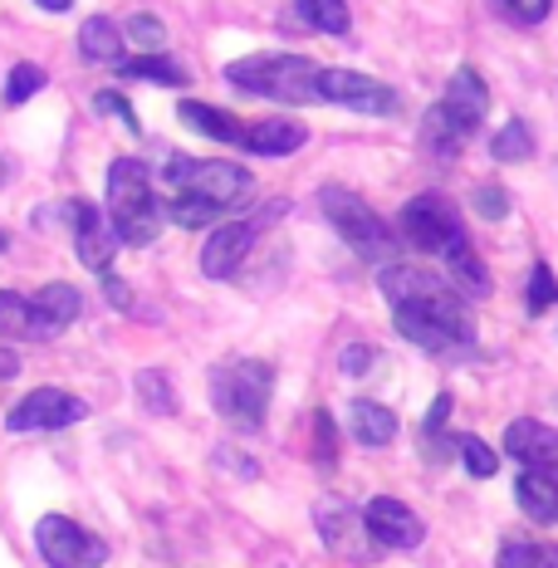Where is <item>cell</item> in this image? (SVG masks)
<instances>
[{
    "label": "cell",
    "instance_id": "obj_1",
    "mask_svg": "<svg viewBox=\"0 0 558 568\" xmlns=\"http://www.w3.org/2000/svg\"><path fill=\"white\" fill-rule=\"evenodd\" d=\"M383 294L397 318V334L407 343H417L426 353H442V358H460L475 348V324L470 310L446 275L422 265H387L383 270Z\"/></svg>",
    "mask_w": 558,
    "mask_h": 568
},
{
    "label": "cell",
    "instance_id": "obj_2",
    "mask_svg": "<svg viewBox=\"0 0 558 568\" xmlns=\"http://www.w3.org/2000/svg\"><path fill=\"white\" fill-rule=\"evenodd\" d=\"M109 221L123 245H152L168 221V206L152 192V172L138 158H118L109 168Z\"/></svg>",
    "mask_w": 558,
    "mask_h": 568
},
{
    "label": "cell",
    "instance_id": "obj_3",
    "mask_svg": "<svg viewBox=\"0 0 558 568\" xmlns=\"http://www.w3.org/2000/svg\"><path fill=\"white\" fill-rule=\"evenodd\" d=\"M211 407L221 412L235 432H260L270 412V393H275V368L260 358H235L211 368Z\"/></svg>",
    "mask_w": 558,
    "mask_h": 568
},
{
    "label": "cell",
    "instance_id": "obj_4",
    "mask_svg": "<svg viewBox=\"0 0 558 568\" xmlns=\"http://www.w3.org/2000/svg\"><path fill=\"white\" fill-rule=\"evenodd\" d=\"M225 79L245 93L275 103H324L318 99V64L304 54H251L225 64Z\"/></svg>",
    "mask_w": 558,
    "mask_h": 568
},
{
    "label": "cell",
    "instance_id": "obj_5",
    "mask_svg": "<svg viewBox=\"0 0 558 568\" xmlns=\"http://www.w3.org/2000/svg\"><path fill=\"white\" fill-rule=\"evenodd\" d=\"M318 206H324L328 226H334L363 260H387L392 255L387 221L377 216V211L367 206L358 192H348V186H324V192H318Z\"/></svg>",
    "mask_w": 558,
    "mask_h": 568
},
{
    "label": "cell",
    "instance_id": "obj_6",
    "mask_svg": "<svg viewBox=\"0 0 558 568\" xmlns=\"http://www.w3.org/2000/svg\"><path fill=\"white\" fill-rule=\"evenodd\" d=\"M168 186L176 196H201L211 206L231 211L235 201L251 192V172L235 168V162H196V158H172L168 162Z\"/></svg>",
    "mask_w": 558,
    "mask_h": 568
},
{
    "label": "cell",
    "instance_id": "obj_7",
    "mask_svg": "<svg viewBox=\"0 0 558 568\" xmlns=\"http://www.w3.org/2000/svg\"><path fill=\"white\" fill-rule=\"evenodd\" d=\"M397 226H402V241L417 245L422 255H446L450 245L466 241V226H460L456 206L442 196H412L407 206H402Z\"/></svg>",
    "mask_w": 558,
    "mask_h": 568
},
{
    "label": "cell",
    "instance_id": "obj_8",
    "mask_svg": "<svg viewBox=\"0 0 558 568\" xmlns=\"http://www.w3.org/2000/svg\"><path fill=\"white\" fill-rule=\"evenodd\" d=\"M34 549L50 568H103L109 559V544L64 515H44L34 525Z\"/></svg>",
    "mask_w": 558,
    "mask_h": 568
},
{
    "label": "cell",
    "instance_id": "obj_9",
    "mask_svg": "<svg viewBox=\"0 0 558 568\" xmlns=\"http://www.w3.org/2000/svg\"><path fill=\"white\" fill-rule=\"evenodd\" d=\"M89 402H79L74 393H59V387H34L30 397H20L10 407L6 426L10 432H64V426L84 422Z\"/></svg>",
    "mask_w": 558,
    "mask_h": 568
},
{
    "label": "cell",
    "instance_id": "obj_10",
    "mask_svg": "<svg viewBox=\"0 0 558 568\" xmlns=\"http://www.w3.org/2000/svg\"><path fill=\"white\" fill-rule=\"evenodd\" d=\"M318 99L343 103L353 113H392L397 109V89L373 74H353V69H318Z\"/></svg>",
    "mask_w": 558,
    "mask_h": 568
},
{
    "label": "cell",
    "instance_id": "obj_11",
    "mask_svg": "<svg viewBox=\"0 0 558 568\" xmlns=\"http://www.w3.org/2000/svg\"><path fill=\"white\" fill-rule=\"evenodd\" d=\"M363 529L377 549H417L426 539L422 515L407 500H392V495H377V500L363 505Z\"/></svg>",
    "mask_w": 558,
    "mask_h": 568
},
{
    "label": "cell",
    "instance_id": "obj_12",
    "mask_svg": "<svg viewBox=\"0 0 558 568\" xmlns=\"http://www.w3.org/2000/svg\"><path fill=\"white\" fill-rule=\"evenodd\" d=\"M64 221H69V231H74V251L79 260H84L89 270H109L113 265V251H118V231H113V221L103 216L93 201L84 196H74V201H64Z\"/></svg>",
    "mask_w": 558,
    "mask_h": 568
},
{
    "label": "cell",
    "instance_id": "obj_13",
    "mask_svg": "<svg viewBox=\"0 0 558 568\" xmlns=\"http://www.w3.org/2000/svg\"><path fill=\"white\" fill-rule=\"evenodd\" d=\"M314 519H318V535H324V544L334 554H343V559H353V564H373L363 510H353V505H343V500H318Z\"/></svg>",
    "mask_w": 558,
    "mask_h": 568
},
{
    "label": "cell",
    "instance_id": "obj_14",
    "mask_svg": "<svg viewBox=\"0 0 558 568\" xmlns=\"http://www.w3.org/2000/svg\"><path fill=\"white\" fill-rule=\"evenodd\" d=\"M255 231H260V221H225V226L211 231V241L201 245V275L231 280L245 265V255H251Z\"/></svg>",
    "mask_w": 558,
    "mask_h": 568
},
{
    "label": "cell",
    "instance_id": "obj_15",
    "mask_svg": "<svg viewBox=\"0 0 558 568\" xmlns=\"http://www.w3.org/2000/svg\"><path fill=\"white\" fill-rule=\"evenodd\" d=\"M79 310H84V300H79L74 284H64V280L44 284L30 300V338H59L79 318Z\"/></svg>",
    "mask_w": 558,
    "mask_h": 568
},
{
    "label": "cell",
    "instance_id": "obj_16",
    "mask_svg": "<svg viewBox=\"0 0 558 568\" xmlns=\"http://www.w3.org/2000/svg\"><path fill=\"white\" fill-rule=\"evenodd\" d=\"M505 452L519 460V466L534 470H554L558 466V426L539 422V417H519L505 426Z\"/></svg>",
    "mask_w": 558,
    "mask_h": 568
},
{
    "label": "cell",
    "instance_id": "obj_17",
    "mask_svg": "<svg viewBox=\"0 0 558 568\" xmlns=\"http://www.w3.org/2000/svg\"><path fill=\"white\" fill-rule=\"evenodd\" d=\"M442 109L456 118L466 133H480V123H485V113H490V93H485V79L475 74L470 64H460L456 74H450V84H446V99H442Z\"/></svg>",
    "mask_w": 558,
    "mask_h": 568
},
{
    "label": "cell",
    "instance_id": "obj_18",
    "mask_svg": "<svg viewBox=\"0 0 558 568\" xmlns=\"http://www.w3.org/2000/svg\"><path fill=\"white\" fill-rule=\"evenodd\" d=\"M308 142V128L290 123V118H265V123H245L241 148L255 152V158H290Z\"/></svg>",
    "mask_w": 558,
    "mask_h": 568
},
{
    "label": "cell",
    "instance_id": "obj_19",
    "mask_svg": "<svg viewBox=\"0 0 558 568\" xmlns=\"http://www.w3.org/2000/svg\"><path fill=\"white\" fill-rule=\"evenodd\" d=\"M515 500H519V510H525V519H534V525H554L558 519V476L554 470L525 466L515 480Z\"/></svg>",
    "mask_w": 558,
    "mask_h": 568
},
{
    "label": "cell",
    "instance_id": "obj_20",
    "mask_svg": "<svg viewBox=\"0 0 558 568\" xmlns=\"http://www.w3.org/2000/svg\"><path fill=\"white\" fill-rule=\"evenodd\" d=\"M176 118H182L192 133L201 138H216V142H235L241 148V138H245V123L241 118H231L225 109H211V103H196V99H186L182 109H176Z\"/></svg>",
    "mask_w": 558,
    "mask_h": 568
},
{
    "label": "cell",
    "instance_id": "obj_21",
    "mask_svg": "<svg viewBox=\"0 0 558 568\" xmlns=\"http://www.w3.org/2000/svg\"><path fill=\"white\" fill-rule=\"evenodd\" d=\"M348 426L363 446H387L397 442V412H387L383 402H348Z\"/></svg>",
    "mask_w": 558,
    "mask_h": 568
},
{
    "label": "cell",
    "instance_id": "obj_22",
    "mask_svg": "<svg viewBox=\"0 0 558 568\" xmlns=\"http://www.w3.org/2000/svg\"><path fill=\"white\" fill-rule=\"evenodd\" d=\"M442 260H446V280H450V284H460V290H466L470 300H485V294H490V270L480 265V255H475L470 235H466L460 245H450Z\"/></svg>",
    "mask_w": 558,
    "mask_h": 568
},
{
    "label": "cell",
    "instance_id": "obj_23",
    "mask_svg": "<svg viewBox=\"0 0 558 568\" xmlns=\"http://www.w3.org/2000/svg\"><path fill=\"white\" fill-rule=\"evenodd\" d=\"M79 50H84L89 64H118L123 59V30L109 16H89L79 26Z\"/></svg>",
    "mask_w": 558,
    "mask_h": 568
},
{
    "label": "cell",
    "instance_id": "obj_24",
    "mask_svg": "<svg viewBox=\"0 0 558 568\" xmlns=\"http://www.w3.org/2000/svg\"><path fill=\"white\" fill-rule=\"evenodd\" d=\"M470 138L475 133H466V128H460L456 118L442 109V103H432V109H426V118H422V142L436 152V158H460V148H466Z\"/></svg>",
    "mask_w": 558,
    "mask_h": 568
},
{
    "label": "cell",
    "instance_id": "obj_25",
    "mask_svg": "<svg viewBox=\"0 0 558 568\" xmlns=\"http://www.w3.org/2000/svg\"><path fill=\"white\" fill-rule=\"evenodd\" d=\"M118 74H123V79H152V84H168V89L186 84V69L176 64V59H168L162 50L138 54V59H118Z\"/></svg>",
    "mask_w": 558,
    "mask_h": 568
},
{
    "label": "cell",
    "instance_id": "obj_26",
    "mask_svg": "<svg viewBox=\"0 0 558 568\" xmlns=\"http://www.w3.org/2000/svg\"><path fill=\"white\" fill-rule=\"evenodd\" d=\"M300 20L308 30H324V34H348L353 16H348V0H294Z\"/></svg>",
    "mask_w": 558,
    "mask_h": 568
},
{
    "label": "cell",
    "instance_id": "obj_27",
    "mask_svg": "<svg viewBox=\"0 0 558 568\" xmlns=\"http://www.w3.org/2000/svg\"><path fill=\"white\" fill-rule=\"evenodd\" d=\"M133 387H138V397H142V407H148V412H158V417H172V412H176V387L168 383V373L142 368L133 377Z\"/></svg>",
    "mask_w": 558,
    "mask_h": 568
},
{
    "label": "cell",
    "instance_id": "obj_28",
    "mask_svg": "<svg viewBox=\"0 0 558 568\" xmlns=\"http://www.w3.org/2000/svg\"><path fill=\"white\" fill-rule=\"evenodd\" d=\"M490 158L495 162H525V158H534V133H529V123H505L500 133L490 138Z\"/></svg>",
    "mask_w": 558,
    "mask_h": 568
},
{
    "label": "cell",
    "instance_id": "obj_29",
    "mask_svg": "<svg viewBox=\"0 0 558 568\" xmlns=\"http://www.w3.org/2000/svg\"><path fill=\"white\" fill-rule=\"evenodd\" d=\"M0 338H30V300L16 290H0Z\"/></svg>",
    "mask_w": 558,
    "mask_h": 568
},
{
    "label": "cell",
    "instance_id": "obj_30",
    "mask_svg": "<svg viewBox=\"0 0 558 568\" xmlns=\"http://www.w3.org/2000/svg\"><path fill=\"white\" fill-rule=\"evenodd\" d=\"M495 568H549V549L534 539H505Z\"/></svg>",
    "mask_w": 558,
    "mask_h": 568
},
{
    "label": "cell",
    "instance_id": "obj_31",
    "mask_svg": "<svg viewBox=\"0 0 558 568\" xmlns=\"http://www.w3.org/2000/svg\"><path fill=\"white\" fill-rule=\"evenodd\" d=\"M456 446H460V460H466V470L475 480H490L495 470H500V452H490L480 436H456Z\"/></svg>",
    "mask_w": 558,
    "mask_h": 568
},
{
    "label": "cell",
    "instance_id": "obj_32",
    "mask_svg": "<svg viewBox=\"0 0 558 568\" xmlns=\"http://www.w3.org/2000/svg\"><path fill=\"white\" fill-rule=\"evenodd\" d=\"M44 84H50V74H44L40 64H16L6 79V103H30Z\"/></svg>",
    "mask_w": 558,
    "mask_h": 568
},
{
    "label": "cell",
    "instance_id": "obj_33",
    "mask_svg": "<svg viewBox=\"0 0 558 568\" xmlns=\"http://www.w3.org/2000/svg\"><path fill=\"white\" fill-rule=\"evenodd\" d=\"M168 216L176 221V226H206V221H216L221 216V206H211V201H201V196H172V206H168Z\"/></svg>",
    "mask_w": 558,
    "mask_h": 568
},
{
    "label": "cell",
    "instance_id": "obj_34",
    "mask_svg": "<svg viewBox=\"0 0 558 568\" xmlns=\"http://www.w3.org/2000/svg\"><path fill=\"white\" fill-rule=\"evenodd\" d=\"M525 304H529V314H544L549 304H558V280H554V270L544 265H534V275H529V294H525Z\"/></svg>",
    "mask_w": 558,
    "mask_h": 568
},
{
    "label": "cell",
    "instance_id": "obj_35",
    "mask_svg": "<svg viewBox=\"0 0 558 568\" xmlns=\"http://www.w3.org/2000/svg\"><path fill=\"white\" fill-rule=\"evenodd\" d=\"M128 34H133V44H142V50H162V40H168V30H162V20L152 16H133L128 20Z\"/></svg>",
    "mask_w": 558,
    "mask_h": 568
},
{
    "label": "cell",
    "instance_id": "obj_36",
    "mask_svg": "<svg viewBox=\"0 0 558 568\" xmlns=\"http://www.w3.org/2000/svg\"><path fill=\"white\" fill-rule=\"evenodd\" d=\"M475 211H480L485 221H505L509 216V192L505 186H480V192H475Z\"/></svg>",
    "mask_w": 558,
    "mask_h": 568
},
{
    "label": "cell",
    "instance_id": "obj_37",
    "mask_svg": "<svg viewBox=\"0 0 558 568\" xmlns=\"http://www.w3.org/2000/svg\"><path fill=\"white\" fill-rule=\"evenodd\" d=\"M450 422V393H442L432 402V412H426L422 422V436H426V452H436V436H442V426Z\"/></svg>",
    "mask_w": 558,
    "mask_h": 568
},
{
    "label": "cell",
    "instance_id": "obj_38",
    "mask_svg": "<svg viewBox=\"0 0 558 568\" xmlns=\"http://www.w3.org/2000/svg\"><path fill=\"white\" fill-rule=\"evenodd\" d=\"M509 10V20H519V26H539L544 16L554 10V0H500Z\"/></svg>",
    "mask_w": 558,
    "mask_h": 568
},
{
    "label": "cell",
    "instance_id": "obj_39",
    "mask_svg": "<svg viewBox=\"0 0 558 568\" xmlns=\"http://www.w3.org/2000/svg\"><path fill=\"white\" fill-rule=\"evenodd\" d=\"M93 109H99V113H118L128 128H133V133H142V128H138V113H133V103H128L123 93H99V99H93Z\"/></svg>",
    "mask_w": 558,
    "mask_h": 568
},
{
    "label": "cell",
    "instance_id": "obj_40",
    "mask_svg": "<svg viewBox=\"0 0 558 568\" xmlns=\"http://www.w3.org/2000/svg\"><path fill=\"white\" fill-rule=\"evenodd\" d=\"M314 456L334 460V417L328 412H314Z\"/></svg>",
    "mask_w": 558,
    "mask_h": 568
},
{
    "label": "cell",
    "instance_id": "obj_41",
    "mask_svg": "<svg viewBox=\"0 0 558 568\" xmlns=\"http://www.w3.org/2000/svg\"><path fill=\"white\" fill-rule=\"evenodd\" d=\"M373 363H377V348H363V343H353V348L343 353V373H353V377L367 373Z\"/></svg>",
    "mask_w": 558,
    "mask_h": 568
},
{
    "label": "cell",
    "instance_id": "obj_42",
    "mask_svg": "<svg viewBox=\"0 0 558 568\" xmlns=\"http://www.w3.org/2000/svg\"><path fill=\"white\" fill-rule=\"evenodd\" d=\"M103 294H109V304H118V310H133V294H128V284L118 275H103Z\"/></svg>",
    "mask_w": 558,
    "mask_h": 568
},
{
    "label": "cell",
    "instance_id": "obj_43",
    "mask_svg": "<svg viewBox=\"0 0 558 568\" xmlns=\"http://www.w3.org/2000/svg\"><path fill=\"white\" fill-rule=\"evenodd\" d=\"M16 373H20V358H16L10 348H0V383H10Z\"/></svg>",
    "mask_w": 558,
    "mask_h": 568
},
{
    "label": "cell",
    "instance_id": "obj_44",
    "mask_svg": "<svg viewBox=\"0 0 558 568\" xmlns=\"http://www.w3.org/2000/svg\"><path fill=\"white\" fill-rule=\"evenodd\" d=\"M549 568H558V549H549Z\"/></svg>",
    "mask_w": 558,
    "mask_h": 568
},
{
    "label": "cell",
    "instance_id": "obj_45",
    "mask_svg": "<svg viewBox=\"0 0 558 568\" xmlns=\"http://www.w3.org/2000/svg\"><path fill=\"white\" fill-rule=\"evenodd\" d=\"M6 245H10V235H6V231H0V251H6Z\"/></svg>",
    "mask_w": 558,
    "mask_h": 568
},
{
    "label": "cell",
    "instance_id": "obj_46",
    "mask_svg": "<svg viewBox=\"0 0 558 568\" xmlns=\"http://www.w3.org/2000/svg\"><path fill=\"white\" fill-rule=\"evenodd\" d=\"M0 186H6V162H0Z\"/></svg>",
    "mask_w": 558,
    "mask_h": 568
}]
</instances>
